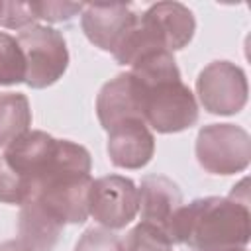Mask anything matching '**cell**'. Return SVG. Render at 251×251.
<instances>
[{
  "instance_id": "8fae6325",
  "label": "cell",
  "mask_w": 251,
  "mask_h": 251,
  "mask_svg": "<svg viewBox=\"0 0 251 251\" xmlns=\"http://www.w3.org/2000/svg\"><path fill=\"white\" fill-rule=\"evenodd\" d=\"M65 224L53 216L39 200L27 198L20 208L18 233L20 241L31 251H51L59 241Z\"/></svg>"
},
{
  "instance_id": "5b68a950",
  "label": "cell",
  "mask_w": 251,
  "mask_h": 251,
  "mask_svg": "<svg viewBox=\"0 0 251 251\" xmlns=\"http://www.w3.org/2000/svg\"><path fill=\"white\" fill-rule=\"evenodd\" d=\"M196 94L210 114L233 116L247 104V76L235 63L214 61L200 71L196 78Z\"/></svg>"
},
{
  "instance_id": "3957f363",
  "label": "cell",
  "mask_w": 251,
  "mask_h": 251,
  "mask_svg": "<svg viewBox=\"0 0 251 251\" xmlns=\"http://www.w3.org/2000/svg\"><path fill=\"white\" fill-rule=\"evenodd\" d=\"M25 59V84L47 88L55 84L69 67V49L61 31L33 24L16 37Z\"/></svg>"
},
{
  "instance_id": "2e32d148",
  "label": "cell",
  "mask_w": 251,
  "mask_h": 251,
  "mask_svg": "<svg viewBox=\"0 0 251 251\" xmlns=\"http://www.w3.org/2000/svg\"><path fill=\"white\" fill-rule=\"evenodd\" d=\"M75 251H126L124 241L104 227H88L76 241Z\"/></svg>"
},
{
  "instance_id": "5bb4252c",
  "label": "cell",
  "mask_w": 251,
  "mask_h": 251,
  "mask_svg": "<svg viewBox=\"0 0 251 251\" xmlns=\"http://www.w3.org/2000/svg\"><path fill=\"white\" fill-rule=\"evenodd\" d=\"M126 251H173V241L155 226L139 222L126 237Z\"/></svg>"
},
{
  "instance_id": "e0dca14e",
  "label": "cell",
  "mask_w": 251,
  "mask_h": 251,
  "mask_svg": "<svg viewBox=\"0 0 251 251\" xmlns=\"http://www.w3.org/2000/svg\"><path fill=\"white\" fill-rule=\"evenodd\" d=\"M37 22L33 2H2L0 24L10 29H25Z\"/></svg>"
},
{
  "instance_id": "4fadbf2b",
  "label": "cell",
  "mask_w": 251,
  "mask_h": 251,
  "mask_svg": "<svg viewBox=\"0 0 251 251\" xmlns=\"http://www.w3.org/2000/svg\"><path fill=\"white\" fill-rule=\"evenodd\" d=\"M25 82V59L18 39L0 33V86Z\"/></svg>"
},
{
  "instance_id": "9c48e42d",
  "label": "cell",
  "mask_w": 251,
  "mask_h": 251,
  "mask_svg": "<svg viewBox=\"0 0 251 251\" xmlns=\"http://www.w3.org/2000/svg\"><path fill=\"white\" fill-rule=\"evenodd\" d=\"M141 222L155 226L169 237V227L182 208V192L176 182L163 175H145L137 188Z\"/></svg>"
},
{
  "instance_id": "ba28073f",
  "label": "cell",
  "mask_w": 251,
  "mask_h": 251,
  "mask_svg": "<svg viewBox=\"0 0 251 251\" xmlns=\"http://www.w3.org/2000/svg\"><path fill=\"white\" fill-rule=\"evenodd\" d=\"M135 18L137 14L131 12L127 4H84L80 25L92 45L114 53Z\"/></svg>"
},
{
  "instance_id": "277c9868",
  "label": "cell",
  "mask_w": 251,
  "mask_h": 251,
  "mask_svg": "<svg viewBox=\"0 0 251 251\" xmlns=\"http://www.w3.org/2000/svg\"><path fill=\"white\" fill-rule=\"evenodd\" d=\"M194 153L204 171L235 175L249 167L251 137L235 124H210L198 131Z\"/></svg>"
},
{
  "instance_id": "ffe728a7",
  "label": "cell",
  "mask_w": 251,
  "mask_h": 251,
  "mask_svg": "<svg viewBox=\"0 0 251 251\" xmlns=\"http://www.w3.org/2000/svg\"><path fill=\"white\" fill-rule=\"evenodd\" d=\"M235 251H247V249H245V247H243V249H235Z\"/></svg>"
},
{
  "instance_id": "ac0fdd59",
  "label": "cell",
  "mask_w": 251,
  "mask_h": 251,
  "mask_svg": "<svg viewBox=\"0 0 251 251\" xmlns=\"http://www.w3.org/2000/svg\"><path fill=\"white\" fill-rule=\"evenodd\" d=\"M33 6L37 20H47V22H69L84 8V4H76V2H33Z\"/></svg>"
},
{
  "instance_id": "7a4b0ae2",
  "label": "cell",
  "mask_w": 251,
  "mask_h": 251,
  "mask_svg": "<svg viewBox=\"0 0 251 251\" xmlns=\"http://www.w3.org/2000/svg\"><path fill=\"white\" fill-rule=\"evenodd\" d=\"M139 86L141 118L159 133H178L198 122V102L182 82L173 53H155L131 65Z\"/></svg>"
},
{
  "instance_id": "30bf717a",
  "label": "cell",
  "mask_w": 251,
  "mask_h": 251,
  "mask_svg": "<svg viewBox=\"0 0 251 251\" xmlns=\"http://www.w3.org/2000/svg\"><path fill=\"white\" fill-rule=\"evenodd\" d=\"M96 114L100 126L106 131L126 120H143L139 104V86L129 71L120 73L100 88L96 96Z\"/></svg>"
},
{
  "instance_id": "7c38bea8",
  "label": "cell",
  "mask_w": 251,
  "mask_h": 251,
  "mask_svg": "<svg viewBox=\"0 0 251 251\" xmlns=\"http://www.w3.org/2000/svg\"><path fill=\"white\" fill-rule=\"evenodd\" d=\"M31 126L29 100L22 92H0V149L8 147Z\"/></svg>"
},
{
  "instance_id": "d6986e66",
  "label": "cell",
  "mask_w": 251,
  "mask_h": 251,
  "mask_svg": "<svg viewBox=\"0 0 251 251\" xmlns=\"http://www.w3.org/2000/svg\"><path fill=\"white\" fill-rule=\"evenodd\" d=\"M0 251H31V249L27 245H24L20 239H12V241L0 243Z\"/></svg>"
},
{
  "instance_id": "9a60e30c",
  "label": "cell",
  "mask_w": 251,
  "mask_h": 251,
  "mask_svg": "<svg viewBox=\"0 0 251 251\" xmlns=\"http://www.w3.org/2000/svg\"><path fill=\"white\" fill-rule=\"evenodd\" d=\"M29 196V190L22 176L8 165L4 155H0V202L4 204H24Z\"/></svg>"
},
{
  "instance_id": "44dd1931",
  "label": "cell",
  "mask_w": 251,
  "mask_h": 251,
  "mask_svg": "<svg viewBox=\"0 0 251 251\" xmlns=\"http://www.w3.org/2000/svg\"><path fill=\"white\" fill-rule=\"evenodd\" d=\"M0 14H2V2H0Z\"/></svg>"
},
{
  "instance_id": "52a82bcc",
  "label": "cell",
  "mask_w": 251,
  "mask_h": 251,
  "mask_svg": "<svg viewBox=\"0 0 251 251\" xmlns=\"http://www.w3.org/2000/svg\"><path fill=\"white\" fill-rule=\"evenodd\" d=\"M108 157L114 167L141 169L155 153V137L143 120H126L108 129Z\"/></svg>"
},
{
  "instance_id": "6da1fadb",
  "label": "cell",
  "mask_w": 251,
  "mask_h": 251,
  "mask_svg": "<svg viewBox=\"0 0 251 251\" xmlns=\"http://www.w3.org/2000/svg\"><path fill=\"white\" fill-rule=\"evenodd\" d=\"M247 178L233 186L229 196L196 198L176 212L169 239L192 251H235L251 237V212Z\"/></svg>"
},
{
  "instance_id": "8992f818",
  "label": "cell",
  "mask_w": 251,
  "mask_h": 251,
  "mask_svg": "<svg viewBox=\"0 0 251 251\" xmlns=\"http://www.w3.org/2000/svg\"><path fill=\"white\" fill-rule=\"evenodd\" d=\"M139 212V192L131 178L106 175L92 180L88 190V216L106 229L126 227Z\"/></svg>"
}]
</instances>
